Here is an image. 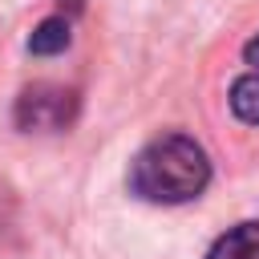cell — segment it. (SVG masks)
Returning <instances> with one entry per match:
<instances>
[{
	"mask_svg": "<svg viewBox=\"0 0 259 259\" xmlns=\"http://www.w3.org/2000/svg\"><path fill=\"white\" fill-rule=\"evenodd\" d=\"M210 158L190 134H158L150 138L125 170V186L134 198L154 206H178L206 190Z\"/></svg>",
	"mask_w": 259,
	"mask_h": 259,
	"instance_id": "6da1fadb",
	"label": "cell"
},
{
	"mask_svg": "<svg viewBox=\"0 0 259 259\" xmlns=\"http://www.w3.org/2000/svg\"><path fill=\"white\" fill-rule=\"evenodd\" d=\"M73 117H77V93L65 85H49V81L28 85L12 109V121L20 130H65L73 125Z\"/></svg>",
	"mask_w": 259,
	"mask_h": 259,
	"instance_id": "7a4b0ae2",
	"label": "cell"
},
{
	"mask_svg": "<svg viewBox=\"0 0 259 259\" xmlns=\"http://www.w3.org/2000/svg\"><path fill=\"white\" fill-rule=\"evenodd\" d=\"M206 259H259V223L247 219V223H235L231 231H223L210 243Z\"/></svg>",
	"mask_w": 259,
	"mask_h": 259,
	"instance_id": "3957f363",
	"label": "cell"
},
{
	"mask_svg": "<svg viewBox=\"0 0 259 259\" xmlns=\"http://www.w3.org/2000/svg\"><path fill=\"white\" fill-rule=\"evenodd\" d=\"M69 40H73V20H69L65 8H61V12L45 16V20L32 28V36H28V53H32V57H57V53L69 49Z\"/></svg>",
	"mask_w": 259,
	"mask_h": 259,
	"instance_id": "277c9868",
	"label": "cell"
},
{
	"mask_svg": "<svg viewBox=\"0 0 259 259\" xmlns=\"http://www.w3.org/2000/svg\"><path fill=\"white\" fill-rule=\"evenodd\" d=\"M231 113L243 121V125H259V73H243L231 81Z\"/></svg>",
	"mask_w": 259,
	"mask_h": 259,
	"instance_id": "5b68a950",
	"label": "cell"
},
{
	"mask_svg": "<svg viewBox=\"0 0 259 259\" xmlns=\"http://www.w3.org/2000/svg\"><path fill=\"white\" fill-rule=\"evenodd\" d=\"M243 61L251 65V73H259V32H255V36L243 45Z\"/></svg>",
	"mask_w": 259,
	"mask_h": 259,
	"instance_id": "8992f818",
	"label": "cell"
}]
</instances>
